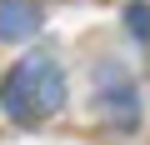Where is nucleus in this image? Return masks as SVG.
<instances>
[{
	"mask_svg": "<svg viewBox=\"0 0 150 145\" xmlns=\"http://www.w3.org/2000/svg\"><path fill=\"white\" fill-rule=\"evenodd\" d=\"M95 110L115 130H135L140 125V95H135V85H130V75L120 65H100L95 70Z\"/></svg>",
	"mask_w": 150,
	"mask_h": 145,
	"instance_id": "2",
	"label": "nucleus"
},
{
	"mask_svg": "<svg viewBox=\"0 0 150 145\" xmlns=\"http://www.w3.org/2000/svg\"><path fill=\"white\" fill-rule=\"evenodd\" d=\"M125 30L140 45H150V5H145V0H130V5H125Z\"/></svg>",
	"mask_w": 150,
	"mask_h": 145,
	"instance_id": "4",
	"label": "nucleus"
},
{
	"mask_svg": "<svg viewBox=\"0 0 150 145\" xmlns=\"http://www.w3.org/2000/svg\"><path fill=\"white\" fill-rule=\"evenodd\" d=\"M40 25H45L40 0H0V40L5 45H20V40L40 35Z\"/></svg>",
	"mask_w": 150,
	"mask_h": 145,
	"instance_id": "3",
	"label": "nucleus"
},
{
	"mask_svg": "<svg viewBox=\"0 0 150 145\" xmlns=\"http://www.w3.org/2000/svg\"><path fill=\"white\" fill-rule=\"evenodd\" d=\"M65 105V70L50 55H25L5 70L0 80V110L20 125H40Z\"/></svg>",
	"mask_w": 150,
	"mask_h": 145,
	"instance_id": "1",
	"label": "nucleus"
}]
</instances>
